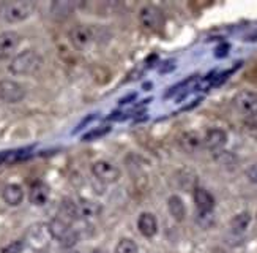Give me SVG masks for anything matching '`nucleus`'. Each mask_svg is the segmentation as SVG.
I'll return each mask as SVG.
<instances>
[{
    "instance_id": "obj_4",
    "label": "nucleus",
    "mask_w": 257,
    "mask_h": 253,
    "mask_svg": "<svg viewBox=\"0 0 257 253\" xmlns=\"http://www.w3.org/2000/svg\"><path fill=\"white\" fill-rule=\"evenodd\" d=\"M233 108L244 117L257 116V94L252 91H240L232 100Z\"/></svg>"
},
{
    "instance_id": "obj_13",
    "label": "nucleus",
    "mask_w": 257,
    "mask_h": 253,
    "mask_svg": "<svg viewBox=\"0 0 257 253\" xmlns=\"http://www.w3.org/2000/svg\"><path fill=\"white\" fill-rule=\"evenodd\" d=\"M194 203L199 209V212H213L215 209V198L210 192H207L205 189H197L194 190Z\"/></svg>"
},
{
    "instance_id": "obj_11",
    "label": "nucleus",
    "mask_w": 257,
    "mask_h": 253,
    "mask_svg": "<svg viewBox=\"0 0 257 253\" xmlns=\"http://www.w3.org/2000/svg\"><path fill=\"white\" fill-rule=\"evenodd\" d=\"M138 229L144 237H153L158 231V222L156 217L150 212H144L138 218Z\"/></svg>"
},
{
    "instance_id": "obj_28",
    "label": "nucleus",
    "mask_w": 257,
    "mask_h": 253,
    "mask_svg": "<svg viewBox=\"0 0 257 253\" xmlns=\"http://www.w3.org/2000/svg\"><path fill=\"white\" fill-rule=\"evenodd\" d=\"M71 253H77V251H71Z\"/></svg>"
},
{
    "instance_id": "obj_19",
    "label": "nucleus",
    "mask_w": 257,
    "mask_h": 253,
    "mask_svg": "<svg viewBox=\"0 0 257 253\" xmlns=\"http://www.w3.org/2000/svg\"><path fill=\"white\" fill-rule=\"evenodd\" d=\"M249 223H251V214L240 212L230 220V229L233 233H243L244 229H248Z\"/></svg>"
},
{
    "instance_id": "obj_18",
    "label": "nucleus",
    "mask_w": 257,
    "mask_h": 253,
    "mask_svg": "<svg viewBox=\"0 0 257 253\" xmlns=\"http://www.w3.org/2000/svg\"><path fill=\"white\" fill-rule=\"evenodd\" d=\"M167 207H169V214L174 217V220H177V222H182V220L186 217V207H185V203L180 196L172 195L169 200H167Z\"/></svg>"
},
{
    "instance_id": "obj_16",
    "label": "nucleus",
    "mask_w": 257,
    "mask_h": 253,
    "mask_svg": "<svg viewBox=\"0 0 257 253\" xmlns=\"http://www.w3.org/2000/svg\"><path fill=\"white\" fill-rule=\"evenodd\" d=\"M48 226H49L52 239H57L59 242L71 231V226L68 225V222H65V220H62L60 217L52 218L51 222L48 223Z\"/></svg>"
},
{
    "instance_id": "obj_6",
    "label": "nucleus",
    "mask_w": 257,
    "mask_h": 253,
    "mask_svg": "<svg viewBox=\"0 0 257 253\" xmlns=\"http://www.w3.org/2000/svg\"><path fill=\"white\" fill-rule=\"evenodd\" d=\"M139 21L141 24L147 29V30H160L164 24V15L160 8L156 7H152V5H147L141 10L139 13Z\"/></svg>"
},
{
    "instance_id": "obj_20",
    "label": "nucleus",
    "mask_w": 257,
    "mask_h": 253,
    "mask_svg": "<svg viewBox=\"0 0 257 253\" xmlns=\"http://www.w3.org/2000/svg\"><path fill=\"white\" fill-rule=\"evenodd\" d=\"M30 149H18V150H10V152H2L0 153V161L2 163H15L29 155Z\"/></svg>"
},
{
    "instance_id": "obj_26",
    "label": "nucleus",
    "mask_w": 257,
    "mask_h": 253,
    "mask_svg": "<svg viewBox=\"0 0 257 253\" xmlns=\"http://www.w3.org/2000/svg\"><path fill=\"white\" fill-rule=\"evenodd\" d=\"M246 178L249 179V182L257 184V164H251L246 170Z\"/></svg>"
},
{
    "instance_id": "obj_27",
    "label": "nucleus",
    "mask_w": 257,
    "mask_h": 253,
    "mask_svg": "<svg viewBox=\"0 0 257 253\" xmlns=\"http://www.w3.org/2000/svg\"><path fill=\"white\" fill-rule=\"evenodd\" d=\"M90 253H104V251H103V250H99V248H93Z\"/></svg>"
},
{
    "instance_id": "obj_10",
    "label": "nucleus",
    "mask_w": 257,
    "mask_h": 253,
    "mask_svg": "<svg viewBox=\"0 0 257 253\" xmlns=\"http://www.w3.org/2000/svg\"><path fill=\"white\" fill-rule=\"evenodd\" d=\"M227 133L221 128H211L204 135V147L210 150H219L226 146Z\"/></svg>"
},
{
    "instance_id": "obj_15",
    "label": "nucleus",
    "mask_w": 257,
    "mask_h": 253,
    "mask_svg": "<svg viewBox=\"0 0 257 253\" xmlns=\"http://www.w3.org/2000/svg\"><path fill=\"white\" fill-rule=\"evenodd\" d=\"M2 196L8 206H19L24 200V190L18 184H8L2 192Z\"/></svg>"
},
{
    "instance_id": "obj_21",
    "label": "nucleus",
    "mask_w": 257,
    "mask_h": 253,
    "mask_svg": "<svg viewBox=\"0 0 257 253\" xmlns=\"http://www.w3.org/2000/svg\"><path fill=\"white\" fill-rule=\"evenodd\" d=\"M139 247L138 244L130 237H121L118 244L115 245V253H138Z\"/></svg>"
},
{
    "instance_id": "obj_2",
    "label": "nucleus",
    "mask_w": 257,
    "mask_h": 253,
    "mask_svg": "<svg viewBox=\"0 0 257 253\" xmlns=\"http://www.w3.org/2000/svg\"><path fill=\"white\" fill-rule=\"evenodd\" d=\"M51 231L46 223H33L26 233L24 242L35 251H44L51 244Z\"/></svg>"
},
{
    "instance_id": "obj_23",
    "label": "nucleus",
    "mask_w": 257,
    "mask_h": 253,
    "mask_svg": "<svg viewBox=\"0 0 257 253\" xmlns=\"http://www.w3.org/2000/svg\"><path fill=\"white\" fill-rule=\"evenodd\" d=\"M110 131V127H98L96 130H90L88 133H85L82 136V141H93L98 138H103L104 135H107Z\"/></svg>"
},
{
    "instance_id": "obj_5",
    "label": "nucleus",
    "mask_w": 257,
    "mask_h": 253,
    "mask_svg": "<svg viewBox=\"0 0 257 253\" xmlns=\"http://www.w3.org/2000/svg\"><path fill=\"white\" fill-rule=\"evenodd\" d=\"M26 97V89L24 86L13 79H0V100L4 103H19L24 100Z\"/></svg>"
},
{
    "instance_id": "obj_24",
    "label": "nucleus",
    "mask_w": 257,
    "mask_h": 253,
    "mask_svg": "<svg viewBox=\"0 0 257 253\" xmlns=\"http://www.w3.org/2000/svg\"><path fill=\"white\" fill-rule=\"evenodd\" d=\"M26 248V242L24 240H13V242H10L8 245L2 247V253H22V250Z\"/></svg>"
},
{
    "instance_id": "obj_12",
    "label": "nucleus",
    "mask_w": 257,
    "mask_h": 253,
    "mask_svg": "<svg viewBox=\"0 0 257 253\" xmlns=\"http://www.w3.org/2000/svg\"><path fill=\"white\" fill-rule=\"evenodd\" d=\"M180 146L183 150L194 153L204 147V136L199 135L197 131H186L180 136Z\"/></svg>"
},
{
    "instance_id": "obj_9",
    "label": "nucleus",
    "mask_w": 257,
    "mask_h": 253,
    "mask_svg": "<svg viewBox=\"0 0 257 253\" xmlns=\"http://www.w3.org/2000/svg\"><path fill=\"white\" fill-rule=\"evenodd\" d=\"M19 35L16 32H4L0 34V60L10 59L19 46Z\"/></svg>"
},
{
    "instance_id": "obj_14",
    "label": "nucleus",
    "mask_w": 257,
    "mask_h": 253,
    "mask_svg": "<svg viewBox=\"0 0 257 253\" xmlns=\"http://www.w3.org/2000/svg\"><path fill=\"white\" fill-rule=\"evenodd\" d=\"M29 200L35 206H44L49 200V189L43 182H35L30 187Z\"/></svg>"
},
{
    "instance_id": "obj_1",
    "label": "nucleus",
    "mask_w": 257,
    "mask_h": 253,
    "mask_svg": "<svg viewBox=\"0 0 257 253\" xmlns=\"http://www.w3.org/2000/svg\"><path fill=\"white\" fill-rule=\"evenodd\" d=\"M43 67V57L37 51H24L18 54V56L11 60L10 63V73L18 74V76H26V74H33L37 73Z\"/></svg>"
},
{
    "instance_id": "obj_7",
    "label": "nucleus",
    "mask_w": 257,
    "mask_h": 253,
    "mask_svg": "<svg viewBox=\"0 0 257 253\" xmlns=\"http://www.w3.org/2000/svg\"><path fill=\"white\" fill-rule=\"evenodd\" d=\"M92 173L93 176L101 182H106V184H112V182H117L118 178H120V171L115 164L109 163L106 160H98L92 164Z\"/></svg>"
},
{
    "instance_id": "obj_17",
    "label": "nucleus",
    "mask_w": 257,
    "mask_h": 253,
    "mask_svg": "<svg viewBox=\"0 0 257 253\" xmlns=\"http://www.w3.org/2000/svg\"><path fill=\"white\" fill-rule=\"evenodd\" d=\"M76 206H77V217H81V218H95L101 214V206L95 201L82 200Z\"/></svg>"
},
{
    "instance_id": "obj_3",
    "label": "nucleus",
    "mask_w": 257,
    "mask_h": 253,
    "mask_svg": "<svg viewBox=\"0 0 257 253\" xmlns=\"http://www.w3.org/2000/svg\"><path fill=\"white\" fill-rule=\"evenodd\" d=\"M35 2H10L4 7V19L10 24H16L26 21L35 12Z\"/></svg>"
},
{
    "instance_id": "obj_22",
    "label": "nucleus",
    "mask_w": 257,
    "mask_h": 253,
    "mask_svg": "<svg viewBox=\"0 0 257 253\" xmlns=\"http://www.w3.org/2000/svg\"><path fill=\"white\" fill-rule=\"evenodd\" d=\"M60 218L62 220H74L77 218V206L70 201V200H65L62 207H60Z\"/></svg>"
},
{
    "instance_id": "obj_8",
    "label": "nucleus",
    "mask_w": 257,
    "mask_h": 253,
    "mask_svg": "<svg viewBox=\"0 0 257 253\" xmlns=\"http://www.w3.org/2000/svg\"><path fill=\"white\" fill-rule=\"evenodd\" d=\"M70 41L76 49H79V51L87 49L93 41L92 29L87 26H74L70 30Z\"/></svg>"
},
{
    "instance_id": "obj_25",
    "label": "nucleus",
    "mask_w": 257,
    "mask_h": 253,
    "mask_svg": "<svg viewBox=\"0 0 257 253\" xmlns=\"http://www.w3.org/2000/svg\"><path fill=\"white\" fill-rule=\"evenodd\" d=\"M77 240H79V234H77V231H76V229L71 228L70 233L60 240V244H62V247H65V248H71V247H74V245L77 244Z\"/></svg>"
}]
</instances>
